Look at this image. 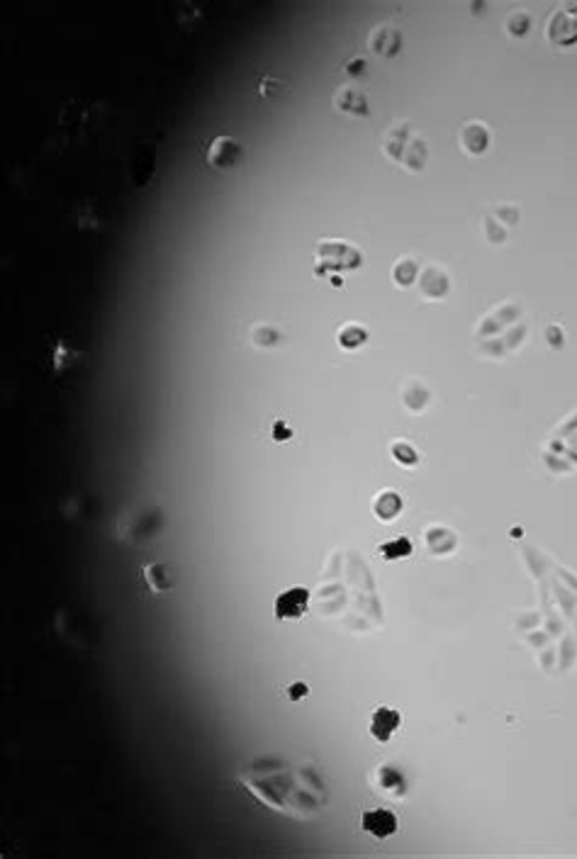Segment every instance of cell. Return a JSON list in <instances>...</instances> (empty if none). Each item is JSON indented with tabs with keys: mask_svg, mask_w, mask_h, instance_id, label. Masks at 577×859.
I'll list each match as a JSON object with an SVG mask.
<instances>
[{
	"mask_svg": "<svg viewBox=\"0 0 577 859\" xmlns=\"http://www.w3.org/2000/svg\"><path fill=\"white\" fill-rule=\"evenodd\" d=\"M290 777V769L288 767H273L271 772H261V767H256L251 774H249V779L244 784H249L253 789V794L268 803V806H275V808H283V811H293V806L299 808H310L312 803L319 801V796L310 794L305 789V781H302V774H295L290 784H285Z\"/></svg>",
	"mask_w": 577,
	"mask_h": 859,
	"instance_id": "obj_1",
	"label": "cell"
},
{
	"mask_svg": "<svg viewBox=\"0 0 577 859\" xmlns=\"http://www.w3.org/2000/svg\"><path fill=\"white\" fill-rule=\"evenodd\" d=\"M575 22H577L575 5H567V8H563V10H558L556 15L551 17V25H548V39H551L553 44H575L577 42Z\"/></svg>",
	"mask_w": 577,
	"mask_h": 859,
	"instance_id": "obj_2",
	"label": "cell"
},
{
	"mask_svg": "<svg viewBox=\"0 0 577 859\" xmlns=\"http://www.w3.org/2000/svg\"><path fill=\"white\" fill-rule=\"evenodd\" d=\"M307 599H310V592L305 587L288 589L275 602V616L278 619H297L307 611Z\"/></svg>",
	"mask_w": 577,
	"mask_h": 859,
	"instance_id": "obj_3",
	"label": "cell"
},
{
	"mask_svg": "<svg viewBox=\"0 0 577 859\" xmlns=\"http://www.w3.org/2000/svg\"><path fill=\"white\" fill-rule=\"evenodd\" d=\"M363 827L368 830L373 838L385 840L390 838L392 833L397 830V818L392 811H385V808H378V811H368L363 813Z\"/></svg>",
	"mask_w": 577,
	"mask_h": 859,
	"instance_id": "obj_4",
	"label": "cell"
},
{
	"mask_svg": "<svg viewBox=\"0 0 577 859\" xmlns=\"http://www.w3.org/2000/svg\"><path fill=\"white\" fill-rule=\"evenodd\" d=\"M402 47V39L397 34V30L392 27L383 25V27H375L373 34H370V49H373L378 56H395Z\"/></svg>",
	"mask_w": 577,
	"mask_h": 859,
	"instance_id": "obj_5",
	"label": "cell"
},
{
	"mask_svg": "<svg viewBox=\"0 0 577 859\" xmlns=\"http://www.w3.org/2000/svg\"><path fill=\"white\" fill-rule=\"evenodd\" d=\"M400 723H402V718H400V713H397V711H392V709H378L373 713L370 733H373L375 740L387 742V740H390L392 733H395L397 728H400Z\"/></svg>",
	"mask_w": 577,
	"mask_h": 859,
	"instance_id": "obj_6",
	"label": "cell"
},
{
	"mask_svg": "<svg viewBox=\"0 0 577 859\" xmlns=\"http://www.w3.org/2000/svg\"><path fill=\"white\" fill-rule=\"evenodd\" d=\"M239 154H241V146L236 144L234 139L219 137V139H214V144L210 146V163L219 165V168H227V165H231L239 159Z\"/></svg>",
	"mask_w": 577,
	"mask_h": 859,
	"instance_id": "obj_7",
	"label": "cell"
},
{
	"mask_svg": "<svg viewBox=\"0 0 577 859\" xmlns=\"http://www.w3.org/2000/svg\"><path fill=\"white\" fill-rule=\"evenodd\" d=\"M337 107L343 110V113H353V115H365L368 113V107H365V95L359 91V88L346 86L337 93Z\"/></svg>",
	"mask_w": 577,
	"mask_h": 859,
	"instance_id": "obj_8",
	"label": "cell"
},
{
	"mask_svg": "<svg viewBox=\"0 0 577 859\" xmlns=\"http://www.w3.org/2000/svg\"><path fill=\"white\" fill-rule=\"evenodd\" d=\"M487 139H490V137H487V129L477 122L465 124L463 132H460V141H463L468 154H480V151H485Z\"/></svg>",
	"mask_w": 577,
	"mask_h": 859,
	"instance_id": "obj_9",
	"label": "cell"
},
{
	"mask_svg": "<svg viewBox=\"0 0 577 859\" xmlns=\"http://www.w3.org/2000/svg\"><path fill=\"white\" fill-rule=\"evenodd\" d=\"M422 288L429 297H441L449 288V280H446V273L438 271L436 266H429L424 268V275H422Z\"/></svg>",
	"mask_w": 577,
	"mask_h": 859,
	"instance_id": "obj_10",
	"label": "cell"
},
{
	"mask_svg": "<svg viewBox=\"0 0 577 859\" xmlns=\"http://www.w3.org/2000/svg\"><path fill=\"white\" fill-rule=\"evenodd\" d=\"M407 124L402 122V124H395V127L390 129V132L385 134V141H383V146H385V151H387V154L392 156V159H402V149L400 146H405V139H407Z\"/></svg>",
	"mask_w": 577,
	"mask_h": 859,
	"instance_id": "obj_11",
	"label": "cell"
},
{
	"mask_svg": "<svg viewBox=\"0 0 577 859\" xmlns=\"http://www.w3.org/2000/svg\"><path fill=\"white\" fill-rule=\"evenodd\" d=\"M400 509H402V502H400V496H397L395 492H385L383 496H378V502H375V514H378L380 518L397 516Z\"/></svg>",
	"mask_w": 577,
	"mask_h": 859,
	"instance_id": "obj_12",
	"label": "cell"
},
{
	"mask_svg": "<svg viewBox=\"0 0 577 859\" xmlns=\"http://www.w3.org/2000/svg\"><path fill=\"white\" fill-rule=\"evenodd\" d=\"M424 159H427V146H424V141L422 139H411L409 149L405 151L402 161H405V163L409 165V168L419 171V168L424 165Z\"/></svg>",
	"mask_w": 577,
	"mask_h": 859,
	"instance_id": "obj_13",
	"label": "cell"
},
{
	"mask_svg": "<svg viewBox=\"0 0 577 859\" xmlns=\"http://www.w3.org/2000/svg\"><path fill=\"white\" fill-rule=\"evenodd\" d=\"M380 553H383V558H387V560L400 558V556H409L411 543L407 538H397V540H392V543H385L383 548H380Z\"/></svg>",
	"mask_w": 577,
	"mask_h": 859,
	"instance_id": "obj_14",
	"label": "cell"
},
{
	"mask_svg": "<svg viewBox=\"0 0 577 859\" xmlns=\"http://www.w3.org/2000/svg\"><path fill=\"white\" fill-rule=\"evenodd\" d=\"M414 275H417V266H414V261H409V258H405V261H400L395 266V280L400 285H409Z\"/></svg>",
	"mask_w": 577,
	"mask_h": 859,
	"instance_id": "obj_15",
	"label": "cell"
},
{
	"mask_svg": "<svg viewBox=\"0 0 577 859\" xmlns=\"http://www.w3.org/2000/svg\"><path fill=\"white\" fill-rule=\"evenodd\" d=\"M302 691H307V687H305V684H299V687L295 689V691H293V699H297V696L302 694Z\"/></svg>",
	"mask_w": 577,
	"mask_h": 859,
	"instance_id": "obj_16",
	"label": "cell"
}]
</instances>
